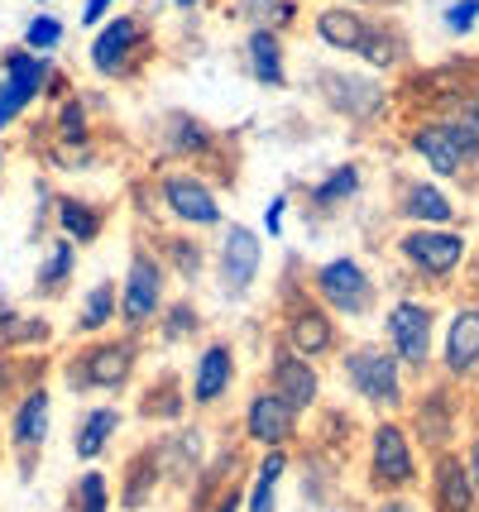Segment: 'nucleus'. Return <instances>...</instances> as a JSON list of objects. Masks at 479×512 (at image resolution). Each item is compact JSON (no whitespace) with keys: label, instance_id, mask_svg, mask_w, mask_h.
<instances>
[{"label":"nucleus","instance_id":"1","mask_svg":"<svg viewBox=\"0 0 479 512\" xmlns=\"http://www.w3.org/2000/svg\"><path fill=\"white\" fill-rule=\"evenodd\" d=\"M139 369V335H87V345H77L63 359V379L72 393H125Z\"/></svg>","mask_w":479,"mask_h":512},{"label":"nucleus","instance_id":"2","mask_svg":"<svg viewBox=\"0 0 479 512\" xmlns=\"http://www.w3.org/2000/svg\"><path fill=\"white\" fill-rule=\"evenodd\" d=\"M341 379L374 412H398L403 407V359L388 345H374V340L350 345L341 355Z\"/></svg>","mask_w":479,"mask_h":512},{"label":"nucleus","instance_id":"3","mask_svg":"<svg viewBox=\"0 0 479 512\" xmlns=\"http://www.w3.org/2000/svg\"><path fill=\"white\" fill-rule=\"evenodd\" d=\"M168 302V268L154 254V245L135 240L130 245V268H125V283H120V326L125 331H144L154 326Z\"/></svg>","mask_w":479,"mask_h":512},{"label":"nucleus","instance_id":"4","mask_svg":"<svg viewBox=\"0 0 479 512\" xmlns=\"http://www.w3.org/2000/svg\"><path fill=\"white\" fill-rule=\"evenodd\" d=\"M149 29L139 15H106V20L96 24V39L87 48V58H92V72L96 77H106V82H125V77H135L144 58H149Z\"/></svg>","mask_w":479,"mask_h":512},{"label":"nucleus","instance_id":"5","mask_svg":"<svg viewBox=\"0 0 479 512\" xmlns=\"http://www.w3.org/2000/svg\"><path fill=\"white\" fill-rule=\"evenodd\" d=\"M312 288H317V302L326 307L331 316H345V321H365L374 312V278H369V268L355 259V254H336V259H326V264L312 273Z\"/></svg>","mask_w":479,"mask_h":512},{"label":"nucleus","instance_id":"6","mask_svg":"<svg viewBox=\"0 0 479 512\" xmlns=\"http://www.w3.org/2000/svg\"><path fill=\"white\" fill-rule=\"evenodd\" d=\"M53 82V67H48V53H34V48H5L0 53V130H15L20 115L39 101Z\"/></svg>","mask_w":479,"mask_h":512},{"label":"nucleus","instance_id":"7","mask_svg":"<svg viewBox=\"0 0 479 512\" xmlns=\"http://www.w3.org/2000/svg\"><path fill=\"white\" fill-rule=\"evenodd\" d=\"M48 422H53V393L44 383H29L10 407V422H5V446L20 460V479H34V465L48 446Z\"/></svg>","mask_w":479,"mask_h":512},{"label":"nucleus","instance_id":"8","mask_svg":"<svg viewBox=\"0 0 479 512\" xmlns=\"http://www.w3.org/2000/svg\"><path fill=\"white\" fill-rule=\"evenodd\" d=\"M159 201H163V211L178 225H187V230H216V225H226V211H221V201H216V187H211L202 173H192V168L159 173Z\"/></svg>","mask_w":479,"mask_h":512},{"label":"nucleus","instance_id":"9","mask_svg":"<svg viewBox=\"0 0 479 512\" xmlns=\"http://www.w3.org/2000/svg\"><path fill=\"white\" fill-rule=\"evenodd\" d=\"M259 273H264V240H259V230H250L240 221L221 225V245H216V283H221V292L230 302H240L259 283Z\"/></svg>","mask_w":479,"mask_h":512},{"label":"nucleus","instance_id":"10","mask_svg":"<svg viewBox=\"0 0 479 512\" xmlns=\"http://www.w3.org/2000/svg\"><path fill=\"white\" fill-rule=\"evenodd\" d=\"M417 484V455H412L408 431L398 422H379L369 431V489L403 493Z\"/></svg>","mask_w":479,"mask_h":512},{"label":"nucleus","instance_id":"11","mask_svg":"<svg viewBox=\"0 0 479 512\" xmlns=\"http://www.w3.org/2000/svg\"><path fill=\"white\" fill-rule=\"evenodd\" d=\"M317 91L326 101V111L341 115V120H374L384 111V82L365 77V72H336V67H321L317 72Z\"/></svg>","mask_w":479,"mask_h":512},{"label":"nucleus","instance_id":"12","mask_svg":"<svg viewBox=\"0 0 479 512\" xmlns=\"http://www.w3.org/2000/svg\"><path fill=\"white\" fill-rule=\"evenodd\" d=\"M297 422L302 412H293L274 388H254L245 402V441L259 450H288L297 441Z\"/></svg>","mask_w":479,"mask_h":512},{"label":"nucleus","instance_id":"13","mask_svg":"<svg viewBox=\"0 0 479 512\" xmlns=\"http://www.w3.org/2000/svg\"><path fill=\"white\" fill-rule=\"evenodd\" d=\"M235 374H240V359H235V345L230 340H206L197 359H192V383H187V402L192 407H216V402L230 398L235 388Z\"/></svg>","mask_w":479,"mask_h":512},{"label":"nucleus","instance_id":"14","mask_svg":"<svg viewBox=\"0 0 479 512\" xmlns=\"http://www.w3.org/2000/svg\"><path fill=\"white\" fill-rule=\"evenodd\" d=\"M283 345L307 359H326V355H336L341 335H336V321H331V312L321 302L297 297V302L283 307Z\"/></svg>","mask_w":479,"mask_h":512},{"label":"nucleus","instance_id":"15","mask_svg":"<svg viewBox=\"0 0 479 512\" xmlns=\"http://www.w3.org/2000/svg\"><path fill=\"white\" fill-rule=\"evenodd\" d=\"M384 335H388V350L412 364V369H422L427 359H432V307L427 302H393L384 316Z\"/></svg>","mask_w":479,"mask_h":512},{"label":"nucleus","instance_id":"16","mask_svg":"<svg viewBox=\"0 0 479 512\" xmlns=\"http://www.w3.org/2000/svg\"><path fill=\"white\" fill-rule=\"evenodd\" d=\"M269 388H274L278 398L288 402L293 412H312L321 402V374H317V359L297 355V350H288L283 340L274 345V355H269Z\"/></svg>","mask_w":479,"mask_h":512},{"label":"nucleus","instance_id":"17","mask_svg":"<svg viewBox=\"0 0 479 512\" xmlns=\"http://www.w3.org/2000/svg\"><path fill=\"white\" fill-rule=\"evenodd\" d=\"M398 254H403L417 273H427V278H446V273H456L460 259H465V235L417 225V230H408V235L398 240Z\"/></svg>","mask_w":479,"mask_h":512},{"label":"nucleus","instance_id":"18","mask_svg":"<svg viewBox=\"0 0 479 512\" xmlns=\"http://www.w3.org/2000/svg\"><path fill=\"white\" fill-rule=\"evenodd\" d=\"M106 206L92 197H82V192H58L53 197V225H58V235L63 240H72L77 249L96 245L101 235H106Z\"/></svg>","mask_w":479,"mask_h":512},{"label":"nucleus","instance_id":"19","mask_svg":"<svg viewBox=\"0 0 479 512\" xmlns=\"http://www.w3.org/2000/svg\"><path fill=\"white\" fill-rule=\"evenodd\" d=\"M159 460H163V484H178L192 489V479L206 465V431L202 426H178L159 441Z\"/></svg>","mask_w":479,"mask_h":512},{"label":"nucleus","instance_id":"20","mask_svg":"<svg viewBox=\"0 0 479 512\" xmlns=\"http://www.w3.org/2000/svg\"><path fill=\"white\" fill-rule=\"evenodd\" d=\"M432 508L436 512H475L479 508L470 465L460 460L456 450H441L432 460Z\"/></svg>","mask_w":479,"mask_h":512},{"label":"nucleus","instance_id":"21","mask_svg":"<svg viewBox=\"0 0 479 512\" xmlns=\"http://www.w3.org/2000/svg\"><path fill=\"white\" fill-rule=\"evenodd\" d=\"M163 484V460H159V441H149V446H139L130 460H125V469H120V508L125 512H144L149 503H154V493H159Z\"/></svg>","mask_w":479,"mask_h":512},{"label":"nucleus","instance_id":"22","mask_svg":"<svg viewBox=\"0 0 479 512\" xmlns=\"http://www.w3.org/2000/svg\"><path fill=\"white\" fill-rule=\"evenodd\" d=\"M159 139H163V149H168L173 158H183V163H202V158L216 154V130L192 111H168L163 115Z\"/></svg>","mask_w":479,"mask_h":512},{"label":"nucleus","instance_id":"23","mask_svg":"<svg viewBox=\"0 0 479 512\" xmlns=\"http://www.w3.org/2000/svg\"><path fill=\"white\" fill-rule=\"evenodd\" d=\"M245 67H250V77L259 82V87H269V91L288 87V53H283V34L254 24L250 39H245Z\"/></svg>","mask_w":479,"mask_h":512},{"label":"nucleus","instance_id":"24","mask_svg":"<svg viewBox=\"0 0 479 512\" xmlns=\"http://www.w3.org/2000/svg\"><path fill=\"white\" fill-rule=\"evenodd\" d=\"M125 426V412L115 407V402H101V407H92V412H82L77 417V426H72V455L77 460H101L106 450H111L115 431Z\"/></svg>","mask_w":479,"mask_h":512},{"label":"nucleus","instance_id":"25","mask_svg":"<svg viewBox=\"0 0 479 512\" xmlns=\"http://www.w3.org/2000/svg\"><path fill=\"white\" fill-rule=\"evenodd\" d=\"M365 29H369V20L355 10V5H345V0L341 5H321L317 20H312V34H317L331 53H360Z\"/></svg>","mask_w":479,"mask_h":512},{"label":"nucleus","instance_id":"26","mask_svg":"<svg viewBox=\"0 0 479 512\" xmlns=\"http://www.w3.org/2000/svg\"><path fill=\"white\" fill-rule=\"evenodd\" d=\"M115 321H120V288L111 278H101V283L82 292L77 316H72V335H106Z\"/></svg>","mask_w":479,"mask_h":512},{"label":"nucleus","instance_id":"27","mask_svg":"<svg viewBox=\"0 0 479 512\" xmlns=\"http://www.w3.org/2000/svg\"><path fill=\"white\" fill-rule=\"evenodd\" d=\"M441 359H446V374H456V379L470 374V369H479V307H465V312L451 316Z\"/></svg>","mask_w":479,"mask_h":512},{"label":"nucleus","instance_id":"28","mask_svg":"<svg viewBox=\"0 0 479 512\" xmlns=\"http://www.w3.org/2000/svg\"><path fill=\"white\" fill-rule=\"evenodd\" d=\"M48 340H53L48 316L20 312V307L0 302V350H5V355H15V350H44Z\"/></svg>","mask_w":479,"mask_h":512},{"label":"nucleus","instance_id":"29","mask_svg":"<svg viewBox=\"0 0 479 512\" xmlns=\"http://www.w3.org/2000/svg\"><path fill=\"white\" fill-rule=\"evenodd\" d=\"M154 254L163 259V268L183 283H197L206 273V245L192 235V230H178V235H154Z\"/></svg>","mask_w":479,"mask_h":512},{"label":"nucleus","instance_id":"30","mask_svg":"<svg viewBox=\"0 0 479 512\" xmlns=\"http://www.w3.org/2000/svg\"><path fill=\"white\" fill-rule=\"evenodd\" d=\"M412 149L417 158L432 168L436 178H460L465 173V154L456 149V139L446 125H422V130H412Z\"/></svg>","mask_w":479,"mask_h":512},{"label":"nucleus","instance_id":"31","mask_svg":"<svg viewBox=\"0 0 479 512\" xmlns=\"http://www.w3.org/2000/svg\"><path fill=\"white\" fill-rule=\"evenodd\" d=\"M288 474V450H264L254 460L250 489H245V512H278V484Z\"/></svg>","mask_w":479,"mask_h":512},{"label":"nucleus","instance_id":"32","mask_svg":"<svg viewBox=\"0 0 479 512\" xmlns=\"http://www.w3.org/2000/svg\"><path fill=\"white\" fill-rule=\"evenodd\" d=\"M360 182H365L360 163H336L326 178H317L307 187V206H312V211H341L345 201L360 197Z\"/></svg>","mask_w":479,"mask_h":512},{"label":"nucleus","instance_id":"33","mask_svg":"<svg viewBox=\"0 0 479 512\" xmlns=\"http://www.w3.org/2000/svg\"><path fill=\"white\" fill-rule=\"evenodd\" d=\"M202 312H197V302L192 297H173V302H163L159 321H154V335H159L163 350H178V345H192L197 335H202Z\"/></svg>","mask_w":479,"mask_h":512},{"label":"nucleus","instance_id":"34","mask_svg":"<svg viewBox=\"0 0 479 512\" xmlns=\"http://www.w3.org/2000/svg\"><path fill=\"white\" fill-rule=\"evenodd\" d=\"M187 412V388L178 374H159V383H149L139 393V417L144 422H183Z\"/></svg>","mask_w":479,"mask_h":512},{"label":"nucleus","instance_id":"35","mask_svg":"<svg viewBox=\"0 0 479 512\" xmlns=\"http://www.w3.org/2000/svg\"><path fill=\"white\" fill-rule=\"evenodd\" d=\"M72 273H77V245H72V240H53L44 254V264H39V273H34V292H39L44 302H53V297L68 292Z\"/></svg>","mask_w":479,"mask_h":512},{"label":"nucleus","instance_id":"36","mask_svg":"<svg viewBox=\"0 0 479 512\" xmlns=\"http://www.w3.org/2000/svg\"><path fill=\"white\" fill-rule=\"evenodd\" d=\"M403 216L412 225H451L456 221V206H451V197L436 182H412L403 192Z\"/></svg>","mask_w":479,"mask_h":512},{"label":"nucleus","instance_id":"37","mask_svg":"<svg viewBox=\"0 0 479 512\" xmlns=\"http://www.w3.org/2000/svg\"><path fill=\"white\" fill-rule=\"evenodd\" d=\"M355 58H360V63H369V67H379V72L398 67V63H403V34H398V29H388V24L369 20L365 44H360V53H355Z\"/></svg>","mask_w":479,"mask_h":512},{"label":"nucleus","instance_id":"38","mask_svg":"<svg viewBox=\"0 0 479 512\" xmlns=\"http://www.w3.org/2000/svg\"><path fill=\"white\" fill-rule=\"evenodd\" d=\"M451 402H446V393H427V398L417 402V436H422V446H446L451 441Z\"/></svg>","mask_w":479,"mask_h":512},{"label":"nucleus","instance_id":"39","mask_svg":"<svg viewBox=\"0 0 479 512\" xmlns=\"http://www.w3.org/2000/svg\"><path fill=\"white\" fill-rule=\"evenodd\" d=\"M68 512H111V479L101 469H82L68 489Z\"/></svg>","mask_w":479,"mask_h":512},{"label":"nucleus","instance_id":"40","mask_svg":"<svg viewBox=\"0 0 479 512\" xmlns=\"http://www.w3.org/2000/svg\"><path fill=\"white\" fill-rule=\"evenodd\" d=\"M53 130H58V144H82L92 139V115H87V101L82 96H68L58 115H53Z\"/></svg>","mask_w":479,"mask_h":512},{"label":"nucleus","instance_id":"41","mask_svg":"<svg viewBox=\"0 0 479 512\" xmlns=\"http://www.w3.org/2000/svg\"><path fill=\"white\" fill-rule=\"evenodd\" d=\"M245 15H250L259 29H278V34H283V29L297 20V5L293 0H245Z\"/></svg>","mask_w":479,"mask_h":512},{"label":"nucleus","instance_id":"42","mask_svg":"<svg viewBox=\"0 0 479 512\" xmlns=\"http://www.w3.org/2000/svg\"><path fill=\"white\" fill-rule=\"evenodd\" d=\"M24 48H34V53H53V48L63 44V20L58 15H34V20L24 24Z\"/></svg>","mask_w":479,"mask_h":512},{"label":"nucleus","instance_id":"43","mask_svg":"<svg viewBox=\"0 0 479 512\" xmlns=\"http://www.w3.org/2000/svg\"><path fill=\"white\" fill-rule=\"evenodd\" d=\"M446 130H451V139H456V149L465 154V163H470V158H479V120L470 115V106H465V111H460Z\"/></svg>","mask_w":479,"mask_h":512},{"label":"nucleus","instance_id":"44","mask_svg":"<svg viewBox=\"0 0 479 512\" xmlns=\"http://www.w3.org/2000/svg\"><path fill=\"white\" fill-rule=\"evenodd\" d=\"M479 20V0H456L451 10H446V29L451 34H470Z\"/></svg>","mask_w":479,"mask_h":512},{"label":"nucleus","instance_id":"45","mask_svg":"<svg viewBox=\"0 0 479 512\" xmlns=\"http://www.w3.org/2000/svg\"><path fill=\"white\" fill-rule=\"evenodd\" d=\"M283 216H288V192H278V197L264 206V230H269V240L283 235Z\"/></svg>","mask_w":479,"mask_h":512},{"label":"nucleus","instance_id":"46","mask_svg":"<svg viewBox=\"0 0 479 512\" xmlns=\"http://www.w3.org/2000/svg\"><path fill=\"white\" fill-rule=\"evenodd\" d=\"M20 374H29V369H24L15 355L0 359V398H5V393H15V379H20ZM29 379H34V374H29Z\"/></svg>","mask_w":479,"mask_h":512},{"label":"nucleus","instance_id":"47","mask_svg":"<svg viewBox=\"0 0 479 512\" xmlns=\"http://www.w3.org/2000/svg\"><path fill=\"white\" fill-rule=\"evenodd\" d=\"M206 512H245V489H240V484H230V489L221 493V498H216Z\"/></svg>","mask_w":479,"mask_h":512},{"label":"nucleus","instance_id":"48","mask_svg":"<svg viewBox=\"0 0 479 512\" xmlns=\"http://www.w3.org/2000/svg\"><path fill=\"white\" fill-rule=\"evenodd\" d=\"M111 10H115V0H87L82 5V24H101Z\"/></svg>","mask_w":479,"mask_h":512},{"label":"nucleus","instance_id":"49","mask_svg":"<svg viewBox=\"0 0 479 512\" xmlns=\"http://www.w3.org/2000/svg\"><path fill=\"white\" fill-rule=\"evenodd\" d=\"M374 512H417V503L412 498H403V493H384V503Z\"/></svg>","mask_w":479,"mask_h":512},{"label":"nucleus","instance_id":"50","mask_svg":"<svg viewBox=\"0 0 479 512\" xmlns=\"http://www.w3.org/2000/svg\"><path fill=\"white\" fill-rule=\"evenodd\" d=\"M465 465H470V479H475V493H479V436H475V446H470V455H465Z\"/></svg>","mask_w":479,"mask_h":512},{"label":"nucleus","instance_id":"51","mask_svg":"<svg viewBox=\"0 0 479 512\" xmlns=\"http://www.w3.org/2000/svg\"><path fill=\"white\" fill-rule=\"evenodd\" d=\"M470 115H475V120H479V91H475V101H470Z\"/></svg>","mask_w":479,"mask_h":512},{"label":"nucleus","instance_id":"52","mask_svg":"<svg viewBox=\"0 0 479 512\" xmlns=\"http://www.w3.org/2000/svg\"><path fill=\"white\" fill-rule=\"evenodd\" d=\"M0 460H5V431H0Z\"/></svg>","mask_w":479,"mask_h":512},{"label":"nucleus","instance_id":"53","mask_svg":"<svg viewBox=\"0 0 479 512\" xmlns=\"http://www.w3.org/2000/svg\"><path fill=\"white\" fill-rule=\"evenodd\" d=\"M178 5H183V10H187V5H197V0H178Z\"/></svg>","mask_w":479,"mask_h":512}]
</instances>
